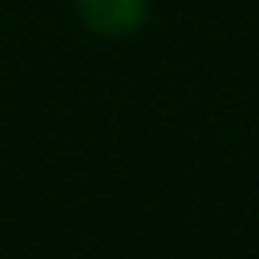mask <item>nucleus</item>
I'll return each mask as SVG.
<instances>
[{"instance_id": "obj_1", "label": "nucleus", "mask_w": 259, "mask_h": 259, "mask_svg": "<svg viewBox=\"0 0 259 259\" xmlns=\"http://www.w3.org/2000/svg\"><path fill=\"white\" fill-rule=\"evenodd\" d=\"M73 16L97 40H130L150 24V0H73Z\"/></svg>"}]
</instances>
